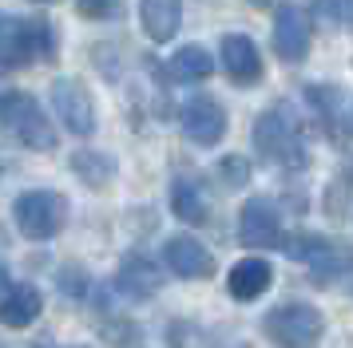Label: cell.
I'll return each instance as SVG.
<instances>
[{
    "label": "cell",
    "mask_w": 353,
    "mask_h": 348,
    "mask_svg": "<svg viewBox=\"0 0 353 348\" xmlns=\"http://www.w3.org/2000/svg\"><path fill=\"white\" fill-rule=\"evenodd\" d=\"M0 127L28 151H52L56 127L48 123L44 107L28 91H4L0 95Z\"/></svg>",
    "instance_id": "obj_1"
},
{
    "label": "cell",
    "mask_w": 353,
    "mask_h": 348,
    "mask_svg": "<svg viewBox=\"0 0 353 348\" xmlns=\"http://www.w3.org/2000/svg\"><path fill=\"white\" fill-rule=\"evenodd\" d=\"M262 332L266 340L278 348H314L325 332V316L314 309V305H302V301H290V305H278L266 313L262 320Z\"/></svg>",
    "instance_id": "obj_2"
},
{
    "label": "cell",
    "mask_w": 353,
    "mask_h": 348,
    "mask_svg": "<svg viewBox=\"0 0 353 348\" xmlns=\"http://www.w3.org/2000/svg\"><path fill=\"white\" fill-rule=\"evenodd\" d=\"M254 146L262 158L270 162H282V166H302V131H298V119L290 115L286 107H270L258 115L254 123Z\"/></svg>",
    "instance_id": "obj_3"
},
{
    "label": "cell",
    "mask_w": 353,
    "mask_h": 348,
    "mask_svg": "<svg viewBox=\"0 0 353 348\" xmlns=\"http://www.w3.org/2000/svg\"><path fill=\"white\" fill-rule=\"evenodd\" d=\"M12 218H17L20 234L32 241H48L52 234H60L64 226V198L52 190H24L12 202Z\"/></svg>",
    "instance_id": "obj_4"
},
{
    "label": "cell",
    "mask_w": 353,
    "mask_h": 348,
    "mask_svg": "<svg viewBox=\"0 0 353 348\" xmlns=\"http://www.w3.org/2000/svg\"><path fill=\"white\" fill-rule=\"evenodd\" d=\"M52 47L48 28L44 24H28V20H0V63L4 67H24L36 56H44Z\"/></svg>",
    "instance_id": "obj_5"
},
{
    "label": "cell",
    "mask_w": 353,
    "mask_h": 348,
    "mask_svg": "<svg viewBox=\"0 0 353 348\" xmlns=\"http://www.w3.org/2000/svg\"><path fill=\"white\" fill-rule=\"evenodd\" d=\"M52 107L72 135H92L96 131V107H92V95L83 91L80 79H56L52 83Z\"/></svg>",
    "instance_id": "obj_6"
},
{
    "label": "cell",
    "mask_w": 353,
    "mask_h": 348,
    "mask_svg": "<svg viewBox=\"0 0 353 348\" xmlns=\"http://www.w3.org/2000/svg\"><path fill=\"white\" fill-rule=\"evenodd\" d=\"M239 237H242V246H250V250H274V246H282V221H278L274 202L250 198V202L242 206Z\"/></svg>",
    "instance_id": "obj_7"
},
{
    "label": "cell",
    "mask_w": 353,
    "mask_h": 348,
    "mask_svg": "<svg viewBox=\"0 0 353 348\" xmlns=\"http://www.w3.org/2000/svg\"><path fill=\"white\" fill-rule=\"evenodd\" d=\"M183 131L187 139L199 142V146H214V142L226 135V111L219 99L210 95H191L183 103Z\"/></svg>",
    "instance_id": "obj_8"
},
{
    "label": "cell",
    "mask_w": 353,
    "mask_h": 348,
    "mask_svg": "<svg viewBox=\"0 0 353 348\" xmlns=\"http://www.w3.org/2000/svg\"><path fill=\"white\" fill-rule=\"evenodd\" d=\"M163 261L175 277H187V281H199V277H210L214 273V257L210 250L191 234H175L167 246H163Z\"/></svg>",
    "instance_id": "obj_9"
},
{
    "label": "cell",
    "mask_w": 353,
    "mask_h": 348,
    "mask_svg": "<svg viewBox=\"0 0 353 348\" xmlns=\"http://www.w3.org/2000/svg\"><path fill=\"white\" fill-rule=\"evenodd\" d=\"M274 52L286 63L305 60L310 52V20L298 4H282L278 16H274Z\"/></svg>",
    "instance_id": "obj_10"
},
{
    "label": "cell",
    "mask_w": 353,
    "mask_h": 348,
    "mask_svg": "<svg viewBox=\"0 0 353 348\" xmlns=\"http://www.w3.org/2000/svg\"><path fill=\"white\" fill-rule=\"evenodd\" d=\"M223 67L239 87H250L262 79V56L250 36H226L223 40Z\"/></svg>",
    "instance_id": "obj_11"
},
{
    "label": "cell",
    "mask_w": 353,
    "mask_h": 348,
    "mask_svg": "<svg viewBox=\"0 0 353 348\" xmlns=\"http://www.w3.org/2000/svg\"><path fill=\"white\" fill-rule=\"evenodd\" d=\"M274 281V269L270 261H262V257H242L239 265H230V277H226V289H230V297L234 301H254L262 297Z\"/></svg>",
    "instance_id": "obj_12"
},
{
    "label": "cell",
    "mask_w": 353,
    "mask_h": 348,
    "mask_svg": "<svg viewBox=\"0 0 353 348\" xmlns=\"http://www.w3.org/2000/svg\"><path fill=\"white\" fill-rule=\"evenodd\" d=\"M40 313H44V297L36 293L32 285H12L0 297V325L4 329H28Z\"/></svg>",
    "instance_id": "obj_13"
},
{
    "label": "cell",
    "mask_w": 353,
    "mask_h": 348,
    "mask_svg": "<svg viewBox=\"0 0 353 348\" xmlns=\"http://www.w3.org/2000/svg\"><path fill=\"white\" fill-rule=\"evenodd\" d=\"M139 20H143V32L155 44H167L179 32L183 0H139Z\"/></svg>",
    "instance_id": "obj_14"
},
{
    "label": "cell",
    "mask_w": 353,
    "mask_h": 348,
    "mask_svg": "<svg viewBox=\"0 0 353 348\" xmlns=\"http://www.w3.org/2000/svg\"><path fill=\"white\" fill-rule=\"evenodd\" d=\"M119 285H123V293H131V297H151L163 285V277L143 253H131V257H123V265H119Z\"/></svg>",
    "instance_id": "obj_15"
},
{
    "label": "cell",
    "mask_w": 353,
    "mask_h": 348,
    "mask_svg": "<svg viewBox=\"0 0 353 348\" xmlns=\"http://www.w3.org/2000/svg\"><path fill=\"white\" fill-rule=\"evenodd\" d=\"M171 210H175V218H183L187 226H203L207 221V202H203V190L187 182V178H179L175 186H171Z\"/></svg>",
    "instance_id": "obj_16"
},
{
    "label": "cell",
    "mask_w": 353,
    "mask_h": 348,
    "mask_svg": "<svg viewBox=\"0 0 353 348\" xmlns=\"http://www.w3.org/2000/svg\"><path fill=\"white\" fill-rule=\"evenodd\" d=\"M171 76L187 79V83H194V79H207V76H214V60H210L207 47L187 44V47H179V52H175V60H171Z\"/></svg>",
    "instance_id": "obj_17"
},
{
    "label": "cell",
    "mask_w": 353,
    "mask_h": 348,
    "mask_svg": "<svg viewBox=\"0 0 353 348\" xmlns=\"http://www.w3.org/2000/svg\"><path fill=\"white\" fill-rule=\"evenodd\" d=\"M72 171L80 174L88 186H108L115 178V162L108 155H99V151H76L72 155Z\"/></svg>",
    "instance_id": "obj_18"
},
{
    "label": "cell",
    "mask_w": 353,
    "mask_h": 348,
    "mask_svg": "<svg viewBox=\"0 0 353 348\" xmlns=\"http://www.w3.org/2000/svg\"><path fill=\"white\" fill-rule=\"evenodd\" d=\"M119 8V0H80V12L92 16V20H103V16H112Z\"/></svg>",
    "instance_id": "obj_19"
},
{
    "label": "cell",
    "mask_w": 353,
    "mask_h": 348,
    "mask_svg": "<svg viewBox=\"0 0 353 348\" xmlns=\"http://www.w3.org/2000/svg\"><path fill=\"white\" fill-rule=\"evenodd\" d=\"M334 12L345 28H353V0H334Z\"/></svg>",
    "instance_id": "obj_20"
},
{
    "label": "cell",
    "mask_w": 353,
    "mask_h": 348,
    "mask_svg": "<svg viewBox=\"0 0 353 348\" xmlns=\"http://www.w3.org/2000/svg\"><path fill=\"white\" fill-rule=\"evenodd\" d=\"M4 285H8V277H4V269H0V289H4Z\"/></svg>",
    "instance_id": "obj_21"
},
{
    "label": "cell",
    "mask_w": 353,
    "mask_h": 348,
    "mask_svg": "<svg viewBox=\"0 0 353 348\" xmlns=\"http://www.w3.org/2000/svg\"><path fill=\"white\" fill-rule=\"evenodd\" d=\"M250 4H258V8H262V4H270V0H250Z\"/></svg>",
    "instance_id": "obj_22"
}]
</instances>
